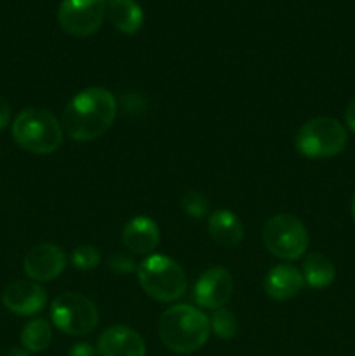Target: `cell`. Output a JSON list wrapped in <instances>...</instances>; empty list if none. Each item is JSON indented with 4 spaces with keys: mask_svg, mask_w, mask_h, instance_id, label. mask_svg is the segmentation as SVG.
<instances>
[{
    "mask_svg": "<svg viewBox=\"0 0 355 356\" xmlns=\"http://www.w3.org/2000/svg\"><path fill=\"white\" fill-rule=\"evenodd\" d=\"M122 243L136 256H148L159 247L160 229L152 218L136 216L122 228Z\"/></svg>",
    "mask_w": 355,
    "mask_h": 356,
    "instance_id": "cell-13",
    "label": "cell"
},
{
    "mask_svg": "<svg viewBox=\"0 0 355 356\" xmlns=\"http://www.w3.org/2000/svg\"><path fill=\"white\" fill-rule=\"evenodd\" d=\"M345 122H347L348 129L355 132V97L348 103L347 110H345Z\"/></svg>",
    "mask_w": 355,
    "mask_h": 356,
    "instance_id": "cell-26",
    "label": "cell"
},
{
    "mask_svg": "<svg viewBox=\"0 0 355 356\" xmlns=\"http://www.w3.org/2000/svg\"><path fill=\"white\" fill-rule=\"evenodd\" d=\"M97 351L93 344L89 343H77L73 344L68 356H96Z\"/></svg>",
    "mask_w": 355,
    "mask_h": 356,
    "instance_id": "cell-24",
    "label": "cell"
},
{
    "mask_svg": "<svg viewBox=\"0 0 355 356\" xmlns=\"http://www.w3.org/2000/svg\"><path fill=\"white\" fill-rule=\"evenodd\" d=\"M2 302L14 315L33 316L47 305V292L38 282L17 280L3 289Z\"/></svg>",
    "mask_w": 355,
    "mask_h": 356,
    "instance_id": "cell-11",
    "label": "cell"
},
{
    "mask_svg": "<svg viewBox=\"0 0 355 356\" xmlns=\"http://www.w3.org/2000/svg\"><path fill=\"white\" fill-rule=\"evenodd\" d=\"M233 296V278L228 270L221 266H212L198 277L194 285V301L200 308L219 309Z\"/></svg>",
    "mask_w": 355,
    "mask_h": 356,
    "instance_id": "cell-9",
    "label": "cell"
},
{
    "mask_svg": "<svg viewBox=\"0 0 355 356\" xmlns=\"http://www.w3.org/2000/svg\"><path fill=\"white\" fill-rule=\"evenodd\" d=\"M7 356H30L28 355L26 350H19V348H14V350L9 351V355Z\"/></svg>",
    "mask_w": 355,
    "mask_h": 356,
    "instance_id": "cell-27",
    "label": "cell"
},
{
    "mask_svg": "<svg viewBox=\"0 0 355 356\" xmlns=\"http://www.w3.org/2000/svg\"><path fill=\"white\" fill-rule=\"evenodd\" d=\"M111 26L124 35H134L145 23V14L136 0H104Z\"/></svg>",
    "mask_w": 355,
    "mask_h": 356,
    "instance_id": "cell-16",
    "label": "cell"
},
{
    "mask_svg": "<svg viewBox=\"0 0 355 356\" xmlns=\"http://www.w3.org/2000/svg\"><path fill=\"white\" fill-rule=\"evenodd\" d=\"M303 278L312 289H327L336 278L333 261L320 252H312L303 261Z\"/></svg>",
    "mask_w": 355,
    "mask_h": 356,
    "instance_id": "cell-17",
    "label": "cell"
},
{
    "mask_svg": "<svg viewBox=\"0 0 355 356\" xmlns=\"http://www.w3.org/2000/svg\"><path fill=\"white\" fill-rule=\"evenodd\" d=\"M348 141L347 129L331 117H315L298 129L294 146L306 159H333L340 155Z\"/></svg>",
    "mask_w": 355,
    "mask_h": 356,
    "instance_id": "cell-5",
    "label": "cell"
},
{
    "mask_svg": "<svg viewBox=\"0 0 355 356\" xmlns=\"http://www.w3.org/2000/svg\"><path fill=\"white\" fill-rule=\"evenodd\" d=\"M10 122V104L6 97L0 94V131L6 129Z\"/></svg>",
    "mask_w": 355,
    "mask_h": 356,
    "instance_id": "cell-25",
    "label": "cell"
},
{
    "mask_svg": "<svg viewBox=\"0 0 355 356\" xmlns=\"http://www.w3.org/2000/svg\"><path fill=\"white\" fill-rule=\"evenodd\" d=\"M207 232L211 238L223 249H235L244 240V222L235 212L228 209H219L209 216Z\"/></svg>",
    "mask_w": 355,
    "mask_h": 356,
    "instance_id": "cell-15",
    "label": "cell"
},
{
    "mask_svg": "<svg viewBox=\"0 0 355 356\" xmlns=\"http://www.w3.org/2000/svg\"><path fill=\"white\" fill-rule=\"evenodd\" d=\"M52 341V327L45 318H33L21 330V344L26 351L40 353Z\"/></svg>",
    "mask_w": 355,
    "mask_h": 356,
    "instance_id": "cell-18",
    "label": "cell"
},
{
    "mask_svg": "<svg viewBox=\"0 0 355 356\" xmlns=\"http://www.w3.org/2000/svg\"><path fill=\"white\" fill-rule=\"evenodd\" d=\"M108 268H110L111 273L115 275H131L138 270V268H136L134 257L127 252L111 254V256L108 257Z\"/></svg>",
    "mask_w": 355,
    "mask_h": 356,
    "instance_id": "cell-22",
    "label": "cell"
},
{
    "mask_svg": "<svg viewBox=\"0 0 355 356\" xmlns=\"http://www.w3.org/2000/svg\"><path fill=\"white\" fill-rule=\"evenodd\" d=\"M352 218L355 219V195H354V200H352Z\"/></svg>",
    "mask_w": 355,
    "mask_h": 356,
    "instance_id": "cell-28",
    "label": "cell"
},
{
    "mask_svg": "<svg viewBox=\"0 0 355 356\" xmlns=\"http://www.w3.org/2000/svg\"><path fill=\"white\" fill-rule=\"evenodd\" d=\"M209 316L190 305H176L160 315L159 336L167 350L180 355L200 350L209 339Z\"/></svg>",
    "mask_w": 355,
    "mask_h": 356,
    "instance_id": "cell-2",
    "label": "cell"
},
{
    "mask_svg": "<svg viewBox=\"0 0 355 356\" xmlns=\"http://www.w3.org/2000/svg\"><path fill=\"white\" fill-rule=\"evenodd\" d=\"M66 268V254L54 243L31 247L23 259V270L33 282H51L61 277Z\"/></svg>",
    "mask_w": 355,
    "mask_h": 356,
    "instance_id": "cell-10",
    "label": "cell"
},
{
    "mask_svg": "<svg viewBox=\"0 0 355 356\" xmlns=\"http://www.w3.org/2000/svg\"><path fill=\"white\" fill-rule=\"evenodd\" d=\"M117 117V99L104 87H87L77 92L63 111L61 125L70 139L79 143L101 138Z\"/></svg>",
    "mask_w": 355,
    "mask_h": 356,
    "instance_id": "cell-1",
    "label": "cell"
},
{
    "mask_svg": "<svg viewBox=\"0 0 355 356\" xmlns=\"http://www.w3.org/2000/svg\"><path fill=\"white\" fill-rule=\"evenodd\" d=\"M122 106H124L125 113H141L143 110L146 108V101L145 97L139 96L136 92H127L122 96Z\"/></svg>",
    "mask_w": 355,
    "mask_h": 356,
    "instance_id": "cell-23",
    "label": "cell"
},
{
    "mask_svg": "<svg viewBox=\"0 0 355 356\" xmlns=\"http://www.w3.org/2000/svg\"><path fill=\"white\" fill-rule=\"evenodd\" d=\"M101 254L94 245H80L73 249L72 264L80 271H90L100 266Z\"/></svg>",
    "mask_w": 355,
    "mask_h": 356,
    "instance_id": "cell-21",
    "label": "cell"
},
{
    "mask_svg": "<svg viewBox=\"0 0 355 356\" xmlns=\"http://www.w3.org/2000/svg\"><path fill=\"white\" fill-rule=\"evenodd\" d=\"M96 351L100 356H145L146 344L131 327L111 325L97 339Z\"/></svg>",
    "mask_w": 355,
    "mask_h": 356,
    "instance_id": "cell-12",
    "label": "cell"
},
{
    "mask_svg": "<svg viewBox=\"0 0 355 356\" xmlns=\"http://www.w3.org/2000/svg\"><path fill=\"white\" fill-rule=\"evenodd\" d=\"M104 17V0H63L58 9V21L63 31L77 38H86L96 33Z\"/></svg>",
    "mask_w": 355,
    "mask_h": 356,
    "instance_id": "cell-8",
    "label": "cell"
},
{
    "mask_svg": "<svg viewBox=\"0 0 355 356\" xmlns=\"http://www.w3.org/2000/svg\"><path fill=\"white\" fill-rule=\"evenodd\" d=\"M209 323L214 336H218L219 339H232L239 332V322L235 315L226 308L214 309V313L209 316Z\"/></svg>",
    "mask_w": 355,
    "mask_h": 356,
    "instance_id": "cell-19",
    "label": "cell"
},
{
    "mask_svg": "<svg viewBox=\"0 0 355 356\" xmlns=\"http://www.w3.org/2000/svg\"><path fill=\"white\" fill-rule=\"evenodd\" d=\"M263 243L271 256L298 261L308 249V232L296 216H271L263 228Z\"/></svg>",
    "mask_w": 355,
    "mask_h": 356,
    "instance_id": "cell-6",
    "label": "cell"
},
{
    "mask_svg": "<svg viewBox=\"0 0 355 356\" xmlns=\"http://www.w3.org/2000/svg\"><path fill=\"white\" fill-rule=\"evenodd\" d=\"M63 125L44 108H24L13 122V138L19 148L33 155H49L61 146Z\"/></svg>",
    "mask_w": 355,
    "mask_h": 356,
    "instance_id": "cell-3",
    "label": "cell"
},
{
    "mask_svg": "<svg viewBox=\"0 0 355 356\" xmlns=\"http://www.w3.org/2000/svg\"><path fill=\"white\" fill-rule=\"evenodd\" d=\"M181 207H183L184 214L188 218L204 219L209 214L211 204H209L207 197L204 193H200V191H187L181 197Z\"/></svg>",
    "mask_w": 355,
    "mask_h": 356,
    "instance_id": "cell-20",
    "label": "cell"
},
{
    "mask_svg": "<svg viewBox=\"0 0 355 356\" xmlns=\"http://www.w3.org/2000/svg\"><path fill=\"white\" fill-rule=\"evenodd\" d=\"M305 285L303 273L289 263L275 264L263 280L265 292L274 301H289L301 292Z\"/></svg>",
    "mask_w": 355,
    "mask_h": 356,
    "instance_id": "cell-14",
    "label": "cell"
},
{
    "mask_svg": "<svg viewBox=\"0 0 355 356\" xmlns=\"http://www.w3.org/2000/svg\"><path fill=\"white\" fill-rule=\"evenodd\" d=\"M136 271L145 294L159 302L178 301L188 289L184 270L169 256L152 254L139 264Z\"/></svg>",
    "mask_w": 355,
    "mask_h": 356,
    "instance_id": "cell-4",
    "label": "cell"
},
{
    "mask_svg": "<svg viewBox=\"0 0 355 356\" xmlns=\"http://www.w3.org/2000/svg\"><path fill=\"white\" fill-rule=\"evenodd\" d=\"M51 318L56 329L63 334L87 336L97 327V309L86 296L65 292L52 301Z\"/></svg>",
    "mask_w": 355,
    "mask_h": 356,
    "instance_id": "cell-7",
    "label": "cell"
}]
</instances>
